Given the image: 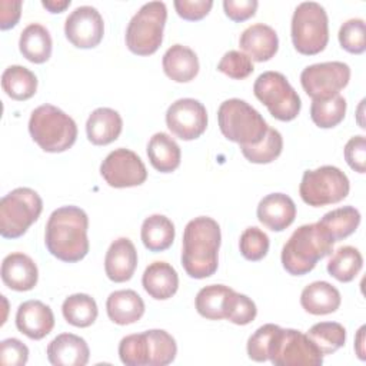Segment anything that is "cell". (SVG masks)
<instances>
[{"instance_id":"19","label":"cell","mask_w":366,"mask_h":366,"mask_svg":"<svg viewBox=\"0 0 366 366\" xmlns=\"http://www.w3.org/2000/svg\"><path fill=\"white\" fill-rule=\"evenodd\" d=\"M1 280L11 290L27 292L37 285L39 270L30 256L10 253L1 262Z\"/></svg>"},{"instance_id":"15","label":"cell","mask_w":366,"mask_h":366,"mask_svg":"<svg viewBox=\"0 0 366 366\" xmlns=\"http://www.w3.org/2000/svg\"><path fill=\"white\" fill-rule=\"evenodd\" d=\"M323 356L307 335L296 329H283L282 339L270 362L274 366H320Z\"/></svg>"},{"instance_id":"11","label":"cell","mask_w":366,"mask_h":366,"mask_svg":"<svg viewBox=\"0 0 366 366\" xmlns=\"http://www.w3.org/2000/svg\"><path fill=\"white\" fill-rule=\"evenodd\" d=\"M253 93L267 107L269 113L280 122H290L300 113L302 100L297 92L279 71L259 74L253 84Z\"/></svg>"},{"instance_id":"25","label":"cell","mask_w":366,"mask_h":366,"mask_svg":"<svg viewBox=\"0 0 366 366\" xmlns=\"http://www.w3.org/2000/svg\"><path fill=\"white\" fill-rule=\"evenodd\" d=\"M106 312L109 319L120 326L132 325L144 315V302L132 289L112 292L106 300Z\"/></svg>"},{"instance_id":"8","label":"cell","mask_w":366,"mask_h":366,"mask_svg":"<svg viewBox=\"0 0 366 366\" xmlns=\"http://www.w3.org/2000/svg\"><path fill=\"white\" fill-rule=\"evenodd\" d=\"M166 19L167 9L163 1L144 3L127 24V49L137 56L153 54L163 41Z\"/></svg>"},{"instance_id":"34","label":"cell","mask_w":366,"mask_h":366,"mask_svg":"<svg viewBox=\"0 0 366 366\" xmlns=\"http://www.w3.org/2000/svg\"><path fill=\"white\" fill-rule=\"evenodd\" d=\"M363 266L360 252L353 246L339 247L327 262V272L332 277L342 283L352 282Z\"/></svg>"},{"instance_id":"40","label":"cell","mask_w":366,"mask_h":366,"mask_svg":"<svg viewBox=\"0 0 366 366\" xmlns=\"http://www.w3.org/2000/svg\"><path fill=\"white\" fill-rule=\"evenodd\" d=\"M223 315H224V319H227L229 322L244 326L254 320L257 315V309L254 302L250 297L230 289L224 300Z\"/></svg>"},{"instance_id":"26","label":"cell","mask_w":366,"mask_h":366,"mask_svg":"<svg viewBox=\"0 0 366 366\" xmlns=\"http://www.w3.org/2000/svg\"><path fill=\"white\" fill-rule=\"evenodd\" d=\"M163 70L169 79L177 83H187L199 73L197 54L187 46L173 44L163 54Z\"/></svg>"},{"instance_id":"24","label":"cell","mask_w":366,"mask_h":366,"mask_svg":"<svg viewBox=\"0 0 366 366\" xmlns=\"http://www.w3.org/2000/svg\"><path fill=\"white\" fill-rule=\"evenodd\" d=\"M122 129V116L110 107H97L86 122L87 139L96 146H106L114 142L120 136Z\"/></svg>"},{"instance_id":"36","label":"cell","mask_w":366,"mask_h":366,"mask_svg":"<svg viewBox=\"0 0 366 366\" xmlns=\"http://www.w3.org/2000/svg\"><path fill=\"white\" fill-rule=\"evenodd\" d=\"M230 289L232 287L224 285H209L202 287L194 299L197 313L209 320L224 319L223 307Z\"/></svg>"},{"instance_id":"1","label":"cell","mask_w":366,"mask_h":366,"mask_svg":"<svg viewBox=\"0 0 366 366\" xmlns=\"http://www.w3.org/2000/svg\"><path fill=\"white\" fill-rule=\"evenodd\" d=\"M89 217L77 206H61L50 214L46 230L44 244L50 254L61 262L74 263L89 253Z\"/></svg>"},{"instance_id":"37","label":"cell","mask_w":366,"mask_h":366,"mask_svg":"<svg viewBox=\"0 0 366 366\" xmlns=\"http://www.w3.org/2000/svg\"><path fill=\"white\" fill-rule=\"evenodd\" d=\"M306 335L323 355L335 353L346 342V329L337 322L315 323Z\"/></svg>"},{"instance_id":"17","label":"cell","mask_w":366,"mask_h":366,"mask_svg":"<svg viewBox=\"0 0 366 366\" xmlns=\"http://www.w3.org/2000/svg\"><path fill=\"white\" fill-rule=\"evenodd\" d=\"M16 327L29 339L40 340L53 330L54 315L43 302L26 300L16 312Z\"/></svg>"},{"instance_id":"28","label":"cell","mask_w":366,"mask_h":366,"mask_svg":"<svg viewBox=\"0 0 366 366\" xmlns=\"http://www.w3.org/2000/svg\"><path fill=\"white\" fill-rule=\"evenodd\" d=\"M51 47L53 41L49 30L39 23H30L20 33V53L31 63L41 64L47 61L51 56Z\"/></svg>"},{"instance_id":"23","label":"cell","mask_w":366,"mask_h":366,"mask_svg":"<svg viewBox=\"0 0 366 366\" xmlns=\"http://www.w3.org/2000/svg\"><path fill=\"white\" fill-rule=\"evenodd\" d=\"M142 285L150 297L166 300L177 292L179 276L170 263L156 260L144 269Z\"/></svg>"},{"instance_id":"31","label":"cell","mask_w":366,"mask_h":366,"mask_svg":"<svg viewBox=\"0 0 366 366\" xmlns=\"http://www.w3.org/2000/svg\"><path fill=\"white\" fill-rule=\"evenodd\" d=\"M1 87L13 100H27L33 97L37 90V77L27 67L13 64L3 71Z\"/></svg>"},{"instance_id":"39","label":"cell","mask_w":366,"mask_h":366,"mask_svg":"<svg viewBox=\"0 0 366 366\" xmlns=\"http://www.w3.org/2000/svg\"><path fill=\"white\" fill-rule=\"evenodd\" d=\"M283 149V137L279 130L269 127L264 137L252 146H240L242 154L252 163L264 164L276 160Z\"/></svg>"},{"instance_id":"6","label":"cell","mask_w":366,"mask_h":366,"mask_svg":"<svg viewBox=\"0 0 366 366\" xmlns=\"http://www.w3.org/2000/svg\"><path fill=\"white\" fill-rule=\"evenodd\" d=\"M217 122L222 134L239 146L257 144L269 129L266 120L254 107L236 97L220 104Z\"/></svg>"},{"instance_id":"29","label":"cell","mask_w":366,"mask_h":366,"mask_svg":"<svg viewBox=\"0 0 366 366\" xmlns=\"http://www.w3.org/2000/svg\"><path fill=\"white\" fill-rule=\"evenodd\" d=\"M150 164L160 173H170L180 164L182 152L179 144L167 133H154L147 143Z\"/></svg>"},{"instance_id":"16","label":"cell","mask_w":366,"mask_h":366,"mask_svg":"<svg viewBox=\"0 0 366 366\" xmlns=\"http://www.w3.org/2000/svg\"><path fill=\"white\" fill-rule=\"evenodd\" d=\"M64 34L74 47L93 49L104 34L103 17L93 6L76 7L66 19Z\"/></svg>"},{"instance_id":"4","label":"cell","mask_w":366,"mask_h":366,"mask_svg":"<svg viewBox=\"0 0 366 366\" xmlns=\"http://www.w3.org/2000/svg\"><path fill=\"white\" fill-rule=\"evenodd\" d=\"M176 355L174 337L162 329L127 335L119 343V357L127 366H166Z\"/></svg>"},{"instance_id":"22","label":"cell","mask_w":366,"mask_h":366,"mask_svg":"<svg viewBox=\"0 0 366 366\" xmlns=\"http://www.w3.org/2000/svg\"><path fill=\"white\" fill-rule=\"evenodd\" d=\"M239 46L252 60L267 61L279 49L277 33L267 24L256 23L242 31Z\"/></svg>"},{"instance_id":"5","label":"cell","mask_w":366,"mask_h":366,"mask_svg":"<svg viewBox=\"0 0 366 366\" xmlns=\"http://www.w3.org/2000/svg\"><path fill=\"white\" fill-rule=\"evenodd\" d=\"M29 133L44 152L61 153L74 144L77 126L61 109L46 103L31 112Z\"/></svg>"},{"instance_id":"21","label":"cell","mask_w":366,"mask_h":366,"mask_svg":"<svg viewBox=\"0 0 366 366\" xmlns=\"http://www.w3.org/2000/svg\"><path fill=\"white\" fill-rule=\"evenodd\" d=\"M47 359L54 366H84L90 350L86 340L73 333H61L47 345Z\"/></svg>"},{"instance_id":"14","label":"cell","mask_w":366,"mask_h":366,"mask_svg":"<svg viewBox=\"0 0 366 366\" xmlns=\"http://www.w3.org/2000/svg\"><path fill=\"white\" fill-rule=\"evenodd\" d=\"M169 130L182 140L200 137L207 127V112L203 103L196 99L184 97L173 102L166 112Z\"/></svg>"},{"instance_id":"9","label":"cell","mask_w":366,"mask_h":366,"mask_svg":"<svg viewBox=\"0 0 366 366\" xmlns=\"http://www.w3.org/2000/svg\"><path fill=\"white\" fill-rule=\"evenodd\" d=\"M43 200L30 187H17L0 200V234L4 239H17L40 217Z\"/></svg>"},{"instance_id":"33","label":"cell","mask_w":366,"mask_h":366,"mask_svg":"<svg viewBox=\"0 0 366 366\" xmlns=\"http://www.w3.org/2000/svg\"><path fill=\"white\" fill-rule=\"evenodd\" d=\"M283 327L274 323L260 326L247 340V355L254 362L270 360L279 346Z\"/></svg>"},{"instance_id":"35","label":"cell","mask_w":366,"mask_h":366,"mask_svg":"<svg viewBox=\"0 0 366 366\" xmlns=\"http://www.w3.org/2000/svg\"><path fill=\"white\" fill-rule=\"evenodd\" d=\"M319 223L330 233L333 240L337 242L356 232L360 223V213L353 206H343L323 214Z\"/></svg>"},{"instance_id":"47","label":"cell","mask_w":366,"mask_h":366,"mask_svg":"<svg viewBox=\"0 0 366 366\" xmlns=\"http://www.w3.org/2000/svg\"><path fill=\"white\" fill-rule=\"evenodd\" d=\"M256 0H224V14L233 21H244L254 16L257 9Z\"/></svg>"},{"instance_id":"48","label":"cell","mask_w":366,"mask_h":366,"mask_svg":"<svg viewBox=\"0 0 366 366\" xmlns=\"http://www.w3.org/2000/svg\"><path fill=\"white\" fill-rule=\"evenodd\" d=\"M21 14L20 0H1L0 1V29L7 30L17 24Z\"/></svg>"},{"instance_id":"2","label":"cell","mask_w":366,"mask_h":366,"mask_svg":"<svg viewBox=\"0 0 366 366\" xmlns=\"http://www.w3.org/2000/svg\"><path fill=\"white\" fill-rule=\"evenodd\" d=\"M222 233L219 223L209 216L192 219L183 232L182 266L193 279H204L217 270Z\"/></svg>"},{"instance_id":"13","label":"cell","mask_w":366,"mask_h":366,"mask_svg":"<svg viewBox=\"0 0 366 366\" xmlns=\"http://www.w3.org/2000/svg\"><path fill=\"white\" fill-rule=\"evenodd\" d=\"M100 174L110 187L116 189L140 186L147 179V170L140 156L124 147H119L104 157Z\"/></svg>"},{"instance_id":"20","label":"cell","mask_w":366,"mask_h":366,"mask_svg":"<svg viewBox=\"0 0 366 366\" xmlns=\"http://www.w3.org/2000/svg\"><path fill=\"white\" fill-rule=\"evenodd\" d=\"M259 222L273 232H282L289 227L296 217V204L285 193H270L257 204Z\"/></svg>"},{"instance_id":"50","label":"cell","mask_w":366,"mask_h":366,"mask_svg":"<svg viewBox=\"0 0 366 366\" xmlns=\"http://www.w3.org/2000/svg\"><path fill=\"white\" fill-rule=\"evenodd\" d=\"M363 342H365V326H362L357 332V336H356V343H355V349H356V353L359 356L360 360H365L366 356H365V349H363Z\"/></svg>"},{"instance_id":"18","label":"cell","mask_w":366,"mask_h":366,"mask_svg":"<svg viewBox=\"0 0 366 366\" xmlns=\"http://www.w3.org/2000/svg\"><path fill=\"white\" fill-rule=\"evenodd\" d=\"M137 267V252L129 237H119L112 242L104 257L106 276L114 283L132 279Z\"/></svg>"},{"instance_id":"44","label":"cell","mask_w":366,"mask_h":366,"mask_svg":"<svg viewBox=\"0 0 366 366\" xmlns=\"http://www.w3.org/2000/svg\"><path fill=\"white\" fill-rule=\"evenodd\" d=\"M29 360V347L16 337L0 343V363L4 366H23Z\"/></svg>"},{"instance_id":"12","label":"cell","mask_w":366,"mask_h":366,"mask_svg":"<svg viewBox=\"0 0 366 366\" xmlns=\"http://www.w3.org/2000/svg\"><path fill=\"white\" fill-rule=\"evenodd\" d=\"M349 80L350 67L343 61L315 63L300 73L302 87L313 100H326L339 94Z\"/></svg>"},{"instance_id":"10","label":"cell","mask_w":366,"mask_h":366,"mask_svg":"<svg viewBox=\"0 0 366 366\" xmlns=\"http://www.w3.org/2000/svg\"><path fill=\"white\" fill-rule=\"evenodd\" d=\"M350 190L347 176L336 166H320L306 170L302 176L299 193L302 200L313 207L342 202Z\"/></svg>"},{"instance_id":"27","label":"cell","mask_w":366,"mask_h":366,"mask_svg":"<svg viewBox=\"0 0 366 366\" xmlns=\"http://www.w3.org/2000/svg\"><path fill=\"white\" fill-rule=\"evenodd\" d=\"M342 302L339 290L325 280L312 282L300 293V305L310 315H329L339 309Z\"/></svg>"},{"instance_id":"32","label":"cell","mask_w":366,"mask_h":366,"mask_svg":"<svg viewBox=\"0 0 366 366\" xmlns=\"http://www.w3.org/2000/svg\"><path fill=\"white\" fill-rule=\"evenodd\" d=\"M61 313L67 323L76 327H89L97 319L96 300L86 293H74L64 299Z\"/></svg>"},{"instance_id":"30","label":"cell","mask_w":366,"mask_h":366,"mask_svg":"<svg viewBox=\"0 0 366 366\" xmlns=\"http://www.w3.org/2000/svg\"><path fill=\"white\" fill-rule=\"evenodd\" d=\"M174 224L163 214H152L142 223L140 237L146 249L150 252H163L169 249L174 240Z\"/></svg>"},{"instance_id":"3","label":"cell","mask_w":366,"mask_h":366,"mask_svg":"<svg viewBox=\"0 0 366 366\" xmlns=\"http://www.w3.org/2000/svg\"><path fill=\"white\" fill-rule=\"evenodd\" d=\"M335 240L317 222L297 227L282 249V264L289 274L303 276L315 269L317 260L329 256Z\"/></svg>"},{"instance_id":"7","label":"cell","mask_w":366,"mask_h":366,"mask_svg":"<svg viewBox=\"0 0 366 366\" xmlns=\"http://www.w3.org/2000/svg\"><path fill=\"white\" fill-rule=\"evenodd\" d=\"M290 34L300 54L313 56L323 51L329 41V20L325 7L316 1L300 3L292 16Z\"/></svg>"},{"instance_id":"41","label":"cell","mask_w":366,"mask_h":366,"mask_svg":"<svg viewBox=\"0 0 366 366\" xmlns=\"http://www.w3.org/2000/svg\"><path fill=\"white\" fill-rule=\"evenodd\" d=\"M269 244L270 242L267 234L256 226L244 229L239 240V249L242 256L250 262L262 260L269 252Z\"/></svg>"},{"instance_id":"42","label":"cell","mask_w":366,"mask_h":366,"mask_svg":"<svg viewBox=\"0 0 366 366\" xmlns=\"http://www.w3.org/2000/svg\"><path fill=\"white\" fill-rule=\"evenodd\" d=\"M342 49L352 54H362L366 50V26L363 19H349L339 29Z\"/></svg>"},{"instance_id":"43","label":"cell","mask_w":366,"mask_h":366,"mask_svg":"<svg viewBox=\"0 0 366 366\" xmlns=\"http://www.w3.org/2000/svg\"><path fill=\"white\" fill-rule=\"evenodd\" d=\"M217 70L234 80H242L250 76L254 70L252 59L239 50H229L217 63Z\"/></svg>"},{"instance_id":"46","label":"cell","mask_w":366,"mask_h":366,"mask_svg":"<svg viewBox=\"0 0 366 366\" xmlns=\"http://www.w3.org/2000/svg\"><path fill=\"white\" fill-rule=\"evenodd\" d=\"M177 14L189 21H196L209 14L213 7L212 0H174Z\"/></svg>"},{"instance_id":"49","label":"cell","mask_w":366,"mask_h":366,"mask_svg":"<svg viewBox=\"0 0 366 366\" xmlns=\"http://www.w3.org/2000/svg\"><path fill=\"white\" fill-rule=\"evenodd\" d=\"M70 0H43L41 6L50 13H61L70 6Z\"/></svg>"},{"instance_id":"38","label":"cell","mask_w":366,"mask_h":366,"mask_svg":"<svg viewBox=\"0 0 366 366\" xmlns=\"http://www.w3.org/2000/svg\"><path fill=\"white\" fill-rule=\"evenodd\" d=\"M346 106V99L340 94L326 100H313L310 106V117L317 127L332 129L345 119Z\"/></svg>"},{"instance_id":"45","label":"cell","mask_w":366,"mask_h":366,"mask_svg":"<svg viewBox=\"0 0 366 366\" xmlns=\"http://www.w3.org/2000/svg\"><path fill=\"white\" fill-rule=\"evenodd\" d=\"M345 160L357 173L366 170V140L365 136H353L345 144Z\"/></svg>"}]
</instances>
